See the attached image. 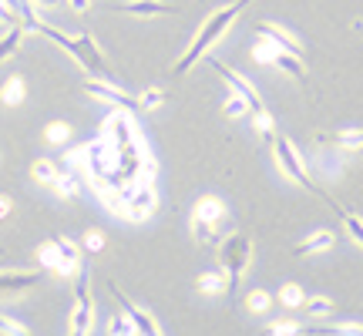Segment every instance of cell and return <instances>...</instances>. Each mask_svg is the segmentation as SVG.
<instances>
[{"mask_svg":"<svg viewBox=\"0 0 363 336\" xmlns=\"http://www.w3.org/2000/svg\"><path fill=\"white\" fill-rule=\"evenodd\" d=\"M222 266H225V279H229V296H235V289L242 283V276H246L249 262H252V239L246 233H235L229 235L225 242H222Z\"/></svg>","mask_w":363,"mask_h":336,"instance_id":"obj_1","label":"cell"},{"mask_svg":"<svg viewBox=\"0 0 363 336\" xmlns=\"http://www.w3.org/2000/svg\"><path fill=\"white\" fill-rule=\"evenodd\" d=\"M225 219V202L216 195L199 198L192 208V233L202 246H219V222Z\"/></svg>","mask_w":363,"mask_h":336,"instance_id":"obj_2","label":"cell"},{"mask_svg":"<svg viewBox=\"0 0 363 336\" xmlns=\"http://www.w3.org/2000/svg\"><path fill=\"white\" fill-rule=\"evenodd\" d=\"M121 195H125V208H128V215L125 219L131 222H142L148 219L158 206V195H155V185L148 179H138V181H128V185H121Z\"/></svg>","mask_w":363,"mask_h":336,"instance_id":"obj_3","label":"cell"},{"mask_svg":"<svg viewBox=\"0 0 363 336\" xmlns=\"http://www.w3.org/2000/svg\"><path fill=\"white\" fill-rule=\"evenodd\" d=\"M272 152H276V165L283 168V175L286 179H293L296 185H303V189H310V192H316V185L310 181V175H306V168H303V162H299L296 155V148L286 142L283 135H276L272 138Z\"/></svg>","mask_w":363,"mask_h":336,"instance_id":"obj_4","label":"cell"},{"mask_svg":"<svg viewBox=\"0 0 363 336\" xmlns=\"http://www.w3.org/2000/svg\"><path fill=\"white\" fill-rule=\"evenodd\" d=\"M135 111H125V108H115L111 115L104 118V135L118 145V148H125V145H135L142 142V135H138V125H135Z\"/></svg>","mask_w":363,"mask_h":336,"instance_id":"obj_5","label":"cell"},{"mask_svg":"<svg viewBox=\"0 0 363 336\" xmlns=\"http://www.w3.org/2000/svg\"><path fill=\"white\" fill-rule=\"evenodd\" d=\"M74 296H78V306H74V313H71V333H91V323H94V303H91V289H88V266H81Z\"/></svg>","mask_w":363,"mask_h":336,"instance_id":"obj_6","label":"cell"},{"mask_svg":"<svg viewBox=\"0 0 363 336\" xmlns=\"http://www.w3.org/2000/svg\"><path fill=\"white\" fill-rule=\"evenodd\" d=\"M212 71H216V74H219V78L235 91V94H242V98L249 101V108H252V111H259V108H266V104H262V98H259V91L252 88V84H249V81L242 78L239 71H233V67H225L222 61H216V57H212Z\"/></svg>","mask_w":363,"mask_h":336,"instance_id":"obj_7","label":"cell"},{"mask_svg":"<svg viewBox=\"0 0 363 336\" xmlns=\"http://www.w3.org/2000/svg\"><path fill=\"white\" fill-rule=\"evenodd\" d=\"M84 91H88L91 98H98V101H108V104H115V108H125V111H138V98L125 94L121 88L108 84V81H88Z\"/></svg>","mask_w":363,"mask_h":336,"instance_id":"obj_8","label":"cell"},{"mask_svg":"<svg viewBox=\"0 0 363 336\" xmlns=\"http://www.w3.org/2000/svg\"><path fill=\"white\" fill-rule=\"evenodd\" d=\"M111 293H115V299L121 303V310H125V316H128L131 323H135V330L138 333H145V336H158L162 330H158V320L152 316V313H145V310H138L135 303H131L125 293H118V286H111Z\"/></svg>","mask_w":363,"mask_h":336,"instance_id":"obj_9","label":"cell"},{"mask_svg":"<svg viewBox=\"0 0 363 336\" xmlns=\"http://www.w3.org/2000/svg\"><path fill=\"white\" fill-rule=\"evenodd\" d=\"M256 34L259 38H269L276 47H283V51H293V54H299L303 57V44H299L289 30H283L279 24H269V21H262V24H256Z\"/></svg>","mask_w":363,"mask_h":336,"instance_id":"obj_10","label":"cell"},{"mask_svg":"<svg viewBox=\"0 0 363 336\" xmlns=\"http://www.w3.org/2000/svg\"><path fill=\"white\" fill-rule=\"evenodd\" d=\"M115 11L135 13V17H162V13H175V7L158 4V0H135V4H121V7H115Z\"/></svg>","mask_w":363,"mask_h":336,"instance_id":"obj_11","label":"cell"},{"mask_svg":"<svg viewBox=\"0 0 363 336\" xmlns=\"http://www.w3.org/2000/svg\"><path fill=\"white\" fill-rule=\"evenodd\" d=\"M272 65L279 67V71H286L289 78L306 81V67H303V57H299V54L283 51V47H276V57H272Z\"/></svg>","mask_w":363,"mask_h":336,"instance_id":"obj_12","label":"cell"},{"mask_svg":"<svg viewBox=\"0 0 363 336\" xmlns=\"http://www.w3.org/2000/svg\"><path fill=\"white\" fill-rule=\"evenodd\" d=\"M40 272H0V293H21L27 286H34Z\"/></svg>","mask_w":363,"mask_h":336,"instance_id":"obj_13","label":"cell"},{"mask_svg":"<svg viewBox=\"0 0 363 336\" xmlns=\"http://www.w3.org/2000/svg\"><path fill=\"white\" fill-rule=\"evenodd\" d=\"M337 242V235L330 233V229H320V233H313L310 239H303L296 246V256H306V252H326V249H333Z\"/></svg>","mask_w":363,"mask_h":336,"instance_id":"obj_14","label":"cell"},{"mask_svg":"<svg viewBox=\"0 0 363 336\" xmlns=\"http://www.w3.org/2000/svg\"><path fill=\"white\" fill-rule=\"evenodd\" d=\"M54 249H57V256H61V266H65V276L67 272H74V266L81 262V249L65 239V235H54Z\"/></svg>","mask_w":363,"mask_h":336,"instance_id":"obj_15","label":"cell"},{"mask_svg":"<svg viewBox=\"0 0 363 336\" xmlns=\"http://www.w3.org/2000/svg\"><path fill=\"white\" fill-rule=\"evenodd\" d=\"M21 40H24V24H11L7 34L0 38V61H7L11 54L21 51Z\"/></svg>","mask_w":363,"mask_h":336,"instance_id":"obj_16","label":"cell"},{"mask_svg":"<svg viewBox=\"0 0 363 336\" xmlns=\"http://www.w3.org/2000/svg\"><path fill=\"white\" fill-rule=\"evenodd\" d=\"M51 189L61 195V198H74V195H78V189H81V181H78V175H74V172H61V175L51 181Z\"/></svg>","mask_w":363,"mask_h":336,"instance_id":"obj_17","label":"cell"},{"mask_svg":"<svg viewBox=\"0 0 363 336\" xmlns=\"http://www.w3.org/2000/svg\"><path fill=\"white\" fill-rule=\"evenodd\" d=\"M326 142L340 145V148H350V152H360L363 148V131H333V135H326Z\"/></svg>","mask_w":363,"mask_h":336,"instance_id":"obj_18","label":"cell"},{"mask_svg":"<svg viewBox=\"0 0 363 336\" xmlns=\"http://www.w3.org/2000/svg\"><path fill=\"white\" fill-rule=\"evenodd\" d=\"M24 81L17 78V74H13V78H7V84H4V91H0V101L4 104H21L24 101Z\"/></svg>","mask_w":363,"mask_h":336,"instance_id":"obj_19","label":"cell"},{"mask_svg":"<svg viewBox=\"0 0 363 336\" xmlns=\"http://www.w3.org/2000/svg\"><path fill=\"white\" fill-rule=\"evenodd\" d=\"M333 212H337L340 219H343V225H347V233H350L353 239H357V242L363 246V219H360V215H353V212H343L340 206H333Z\"/></svg>","mask_w":363,"mask_h":336,"instance_id":"obj_20","label":"cell"},{"mask_svg":"<svg viewBox=\"0 0 363 336\" xmlns=\"http://www.w3.org/2000/svg\"><path fill=\"white\" fill-rule=\"evenodd\" d=\"M303 310H306V316H316V320H320V316H330V313H333V303L326 296H313V299H303Z\"/></svg>","mask_w":363,"mask_h":336,"instance_id":"obj_21","label":"cell"},{"mask_svg":"<svg viewBox=\"0 0 363 336\" xmlns=\"http://www.w3.org/2000/svg\"><path fill=\"white\" fill-rule=\"evenodd\" d=\"M199 289H202V293H222V289H229V279H225L222 272H206V276L199 279Z\"/></svg>","mask_w":363,"mask_h":336,"instance_id":"obj_22","label":"cell"},{"mask_svg":"<svg viewBox=\"0 0 363 336\" xmlns=\"http://www.w3.org/2000/svg\"><path fill=\"white\" fill-rule=\"evenodd\" d=\"M303 299H306V293H303L296 283H286L283 289H279V303H283V306H303Z\"/></svg>","mask_w":363,"mask_h":336,"instance_id":"obj_23","label":"cell"},{"mask_svg":"<svg viewBox=\"0 0 363 336\" xmlns=\"http://www.w3.org/2000/svg\"><path fill=\"white\" fill-rule=\"evenodd\" d=\"M246 306H249L252 313H266V310L272 306V296L266 293V289H252V293L246 296Z\"/></svg>","mask_w":363,"mask_h":336,"instance_id":"obj_24","label":"cell"},{"mask_svg":"<svg viewBox=\"0 0 363 336\" xmlns=\"http://www.w3.org/2000/svg\"><path fill=\"white\" fill-rule=\"evenodd\" d=\"M40 262H44L48 269H54V272H61V276H65V266H61V256H57L54 242H44V246H40Z\"/></svg>","mask_w":363,"mask_h":336,"instance_id":"obj_25","label":"cell"},{"mask_svg":"<svg viewBox=\"0 0 363 336\" xmlns=\"http://www.w3.org/2000/svg\"><path fill=\"white\" fill-rule=\"evenodd\" d=\"M252 57L262 61V65H272V57H276V44L269 38H259L256 40V47H252Z\"/></svg>","mask_w":363,"mask_h":336,"instance_id":"obj_26","label":"cell"},{"mask_svg":"<svg viewBox=\"0 0 363 336\" xmlns=\"http://www.w3.org/2000/svg\"><path fill=\"white\" fill-rule=\"evenodd\" d=\"M57 175H61V168H54V162H48V158H40L38 165H34V179L38 181H48V185H51Z\"/></svg>","mask_w":363,"mask_h":336,"instance_id":"obj_27","label":"cell"},{"mask_svg":"<svg viewBox=\"0 0 363 336\" xmlns=\"http://www.w3.org/2000/svg\"><path fill=\"white\" fill-rule=\"evenodd\" d=\"M162 101H165V94H162L158 88H148L142 98H138V111H152V108H158Z\"/></svg>","mask_w":363,"mask_h":336,"instance_id":"obj_28","label":"cell"},{"mask_svg":"<svg viewBox=\"0 0 363 336\" xmlns=\"http://www.w3.org/2000/svg\"><path fill=\"white\" fill-rule=\"evenodd\" d=\"M67 138H71V125H67V121L48 125V142H67Z\"/></svg>","mask_w":363,"mask_h":336,"instance_id":"obj_29","label":"cell"},{"mask_svg":"<svg viewBox=\"0 0 363 336\" xmlns=\"http://www.w3.org/2000/svg\"><path fill=\"white\" fill-rule=\"evenodd\" d=\"M246 108H249V101L242 98V94H235V98H229V101H225V115L239 118V115H246Z\"/></svg>","mask_w":363,"mask_h":336,"instance_id":"obj_30","label":"cell"},{"mask_svg":"<svg viewBox=\"0 0 363 336\" xmlns=\"http://www.w3.org/2000/svg\"><path fill=\"white\" fill-rule=\"evenodd\" d=\"M111 333L128 336V333H138V330H135V323H131L128 316H115V320H111Z\"/></svg>","mask_w":363,"mask_h":336,"instance_id":"obj_31","label":"cell"},{"mask_svg":"<svg viewBox=\"0 0 363 336\" xmlns=\"http://www.w3.org/2000/svg\"><path fill=\"white\" fill-rule=\"evenodd\" d=\"M0 330H4V333H11V336H24L27 333V326L17 323V320H11V316H0Z\"/></svg>","mask_w":363,"mask_h":336,"instance_id":"obj_32","label":"cell"},{"mask_svg":"<svg viewBox=\"0 0 363 336\" xmlns=\"http://www.w3.org/2000/svg\"><path fill=\"white\" fill-rule=\"evenodd\" d=\"M269 333L272 336H293V333H299V323H293V320H283V323H272Z\"/></svg>","mask_w":363,"mask_h":336,"instance_id":"obj_33","label":"cell"},{"mask_svg":"<svg viewBox=\"0 0 363 336\" xmlns=\"http://www.w3.org/2000/svg\"><path fill=\"white\" fill-rule=\"evenodd\" d=\"M84 249H88V252H101V249H104V235L98 233V229H91V233L84 235Z\"/></svg>","mask_w":363,"mask_h":336,"instance_id":"obj_34","label":"cell"},{"mask_svg":"<svg viewBox=\"0 0 363 336\" xmlns=\"http://www.w3.org/2000/svg\"><path fill=\"white\" fill-rule=\"evenodd\" d=\"M0 21L4 24H21V11H11V4L0 0Z\"/></svg>","mask_w":363,"mask_h":336,"instance_id":"obj_35","label":"cell"},{"mask_svg":"<svg viewBox=\"0 0 363 336\" xmlns=\"http://www.w3.org/2000/svg\"><path fill=\"white\" fill-rule=\"evenodd\" d=\"M337 333H340V336H357V333L363 336V323H340Z\"/></svg>","mask_w":363,"mask_h":336,"instance_id":"obj_36","label":"cell"},{"mask_svg":"<svg viewBox=\"0 0 363 336\" xmlns=\"http://www.w3.org/2000/svg\"><path fill=\"white\" fill-rule=\"evenodd\" d=\"M88 4L91 0H71V7H74V11H88Z\"/></svg>","mask_w":363,"mask_h":336,"instance_id":"obj_37","label":"cell"},{"mask_svg":"<svg viewBox=\"0 0 363 336\" xmlns=\"http://www.w3.org/2000/svg\"><path fill=\"white\" fill-rule=\"evenodd\" d=\"M11 212V198H0V215H7Z\"/></svg>","mask_w":363,"mask_h":336,"instance_id":"obj_38","label":"cell"},{"mask_svg":"<svg viewBox=\"0 0 363 336\" xmlns=\"http://www.w3.org/2000/svg\"><path fill=\"white\" fill-rule=\"evenodd\" d=\"M38 4H44V7H57V0H38Z\"/></svg>","mask_w":363,"mask_h":336,"instance_id":"obj_39","label":"cell"}]
</instances>
